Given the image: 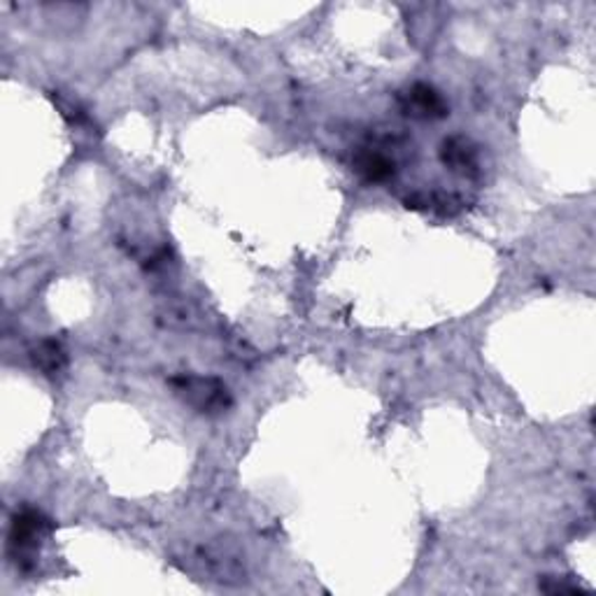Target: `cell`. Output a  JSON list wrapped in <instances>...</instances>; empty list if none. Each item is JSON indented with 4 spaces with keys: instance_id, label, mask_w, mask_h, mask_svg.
I'll return each mask as SVG.
<instances>
[{
    "instance_id": "cell-1",
    "label": "cell",
    "mask_w": 596,
    "mask_h": 596,
    "mask_svg": "<svg viewBox=\"0 0 596 596\" xmlns=\"http://www.w3.org/2000/svg\"><path fill=\"white\" fill-rule=\"evenodd\" d=\"M171 387L182 401L203 415H220L231 408V392L220 377L182 373L171 377Z\"/></svg>"
},
{
    "instance_id": "cell-5",
    "label": "cell",
    "mask_w": 596,
    "mask_h": 596,
    "mask_svg": "<svg viewBox=\"0 0 596 596\" xmlns=\"http://www.w3.org/2000/svg\"><path fill=\"white\" fill-rule=\"evenodd\" d=\"M440 161L457 175H463V177L477 175V149L469 138L463 136H452L443 142Z\"/></svg>"
},
{
    "instance_id": "cell-3",
    "label": "cell",
    "mask_w": 596,
    "mask_h": 596,
    "mask_svg": "<svg viewBox=\"0 0 596 596\" xmlns=\"http://www.w3.org/2000/svg\"><path fill=\"white\" fill-rule=\"evenodd\" d=\"M194 561L196 567L201 569V575H206L203 581H212L220 585H243L247 581L240 550L226 543L224 538H218L214 543L198 548Z\"/></svg>"
},
{
    "instance_id": "cell-4",
    "label": "cell",
    "mask_w": 596,
    "mask_h": 596,
    "mask_svg": "<svg viewBox=\"0 0 596 596\" xmlns=\"http://www.w3.org/2000/svg\"><path fill=\"white\" fill-rule=\"evenodd\" d=\"M396 103H399L406 117L422 120V122L443 120L450 114V105H447L443 94H438L432 85H424V82H418V85L399 91Z\"/></svg>"
},
{
    "instance_id": "cell-6",
    "label": "cell",
    "mask_w": 596,
    "mask_h": 596,
    "mask_svg": "<svg viewBox=\"0 0 596 596\" xmlns=\"http://www.w3.org/2000/svg\"><path fill=\"white\" fill-rule=\"evenodd\" d=\"M355 171L367 179L377 185V182H387L396 173V163L380 149H361L355 157Z\"/></svg>"
},
{
    "instance_id": "cell-7",
    "label": "cell",
    "mask_w": 596,
    "mask_h": 596,
    "mask_svg": "<svg viewBox=\"0 0 596 596\" xmlns=\"http://www.w3.org/2000/svg\"><path fill=\"white\" fill-rule=\"evenodd\" d=\"M30 359L33 367L40 369L45 375H57L65 369V363H69V355H65L63 345L54 338H45L33 347Z\"/></svg>"
},
{
    "instance_id": "cell-2",
    "label": "cell",
    "mask_w": 596,
    "mask_h": 596,
    "mask_svg": "<svg viewBox=\"0 0 596 596\" xmlns=\"http://www.w3.org/2000/svg\"><path fill=\"white\" fill-rule=\"evenodd\" d=\"M52 532V524L36 508H24L16 512L10 524L8 534V555L20 569H28L33 564L42 538Z\"/></svg>"
}]
</instances>
